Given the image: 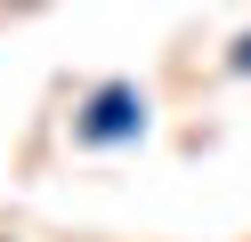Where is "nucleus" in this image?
I'll use <instances>...</instances> for the list:
<instances>
[{
  "label": "nucleus",
  "mask_w": 251,
  "mask_h": 242,
  "mask_svg": "<svg viewBox=\"0 0 251 242\" xmlns=\"http://www.w3.org/2000/svg\"><path fill=\"white\" fill-rule=\"evenodd\" d=\"M122 129H130V97L105 89V97H98V113H89V137H122Z\"/></svg>",
  "instance_id": "f257e3e1"
}]
</instances>
